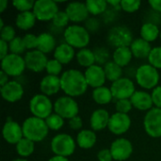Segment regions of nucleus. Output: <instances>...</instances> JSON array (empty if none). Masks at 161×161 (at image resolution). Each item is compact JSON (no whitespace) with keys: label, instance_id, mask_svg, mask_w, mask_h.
Returning a JSON list of instances; mask_svg holds the SVG:
<instances>
[{"label":"nucleus","instance_id":"obj_43","mask_svg":"<svg viewBox=\"0 0 161 161\" xmlns=\"http://www.w3.org/2000/svg\"><path fill=\"white\" fill-rule=\"evenodd\" d=\"M15 38V29L11 25H5L1 29V40L6 42H10Z\"/></svg>","mask_w":161,"mask_h":161},{"label":"nucleus","instance_id":"obj_19","mask_svg":"<svg viewBox=\"0 0 161 161\" xmlns=\"http://www.w3.org/2000/svg\"><path fill=\"white\" fill-rule=\"evenodd\" d=\"M0 91L3 99L9 103L19 101L24 95V88L17 81H8L6 85L1 87Z\"/></svg>","mask_w":161,"mask_h":161},{"label":"nucleus","instance_id":"obj_14","mask_svg":"<svg viewBox=\"0 0 161 161\" xmlns=\"http://www.w3.org/2000/svg\"><path fill=\"white\" fill-rule=\"evenodd\" d=\"M24 58L26 68L35 73H40L43 71L46 68L48 62L46 55L37 49L28 51Z\"/></svg>","mask_w":161,"mask_h":161},{"label":"nucleus","instance_id":"obj_54","mask_svg":"<svg viewBox=\"0 0 161 161\" xmlns=\"http://www.w3.org/2000/svg\"><path fill=\"white\" fill-rule=\"evenodd\" d=\"M8 7V1L7 0H1L0 1V12H4V10Z\"/></svg>","mask_w":161,"mask_h":161},{"label":"nucleus","instance_id":"obj_48","mask_svg":"<svg viewBox=\"0 0 161 161\" xmlns=\"http://www.w3.org/2000/svg\"><path fill=\"white\" fill-rule=\"evenodd\" d=\"M69 126L70 128L74 129V130H78L83 126V122L82 119L79 116H75L72 119L69 120Z\"/></svg>","mask_w":161,"mask_h":161},{"label":"nucleus","instance_id":"obj_25","mask_svg":"<svg viewBox=\"0 0 161 161\" xmlns=\"http://www.w3.org/2000/svg\"><path fill=\"white\" fill-rule=\"evenodd\" d=\"M96 135L93 131L89 129L81 130L76 137V143L82 149H90L96 143Z\"/></svg>","mask_w":161,"mask_h":161},{"label":"nucleus","instance_id":"obj_45","mask_svg":"<svg viewBox=\"0 0 161 161\" xmlns=\"http://www.w3.org/2000/svg\"><path fill=\"white\" fill-rule=\"evenodd\" d=\"M94 56H95V60L99 63H107V59L109 57L108 51L105 48H97L94 51Z\"/></svg>","mask_w":161,"mask_h":161},{"label":"nucleus","instance_id":"obj_29","mask_svg":"<svg viewBox=\"0 0 161 161\" xmlns=\"http://www.w3.org/2000/svg\"><path fill=\"white\" fill-rule=\"evenodd\" d=\"M158 35H160L159 28L154 23H145L141 27V38L148 42L156 41Z\"/></svg>","mask_w":161,"mask_h":161},{"label":"nucleus","instance_id":"obj_16","mask_svg":"<svg viewBox=\"0 0 161 161\" xmlns=\"http://www.w3.org/2000/svg\"><path fill=\"white\" fill-rule=\"evenodd\" d=\"M84 75H85L88 85L94 89L103 87L107 79L104 67H101L95 64L87 68Z\"/></svg>","mask_w":161,"mask_h":161},{"label":"nucleus","instance_id":"obj_4","mask_svg":"<svg viewBox=\"0 0 161 161\" xmlns=\"http://www.w3.org/2000/svg\"><path fill=\"white\" fill-rule=\"evenodd\" d=\"M137 83L143 89L151 90L158 87L159 82V73L158 69L150 64H143L136 71Z\"/></svg>","mask_w":161,"mask_h":161},{"label":"nucleus","instance_id":"obj_36","mask_svg":"<svg viewBox=\"0 0 161 161\" xmlns=\"http://www.w3.org/2000/svg\"><path fill=\"white\" fill-rule=\"evenodd\" d=\"M8 47H9V51L11 52V54H15V55H20L26 49L25 46L23 38L21 37H15L8 43Z\"/></svg>","mask_w":161,"mask_h":161},{"label":"nucleus","instance_id":"obj_55","mask_svg":"<svg viewBox=\"0 0 161 161\" xmlns=\"http://www.w3.org/2000/svg\"><path fill=\"white\" fill-rule=\"evenodd\" d=\"M4 26H5V25H4V22H3V19L1 18V19H0V30H1Z\"/></svg>","mask_w":161,"mask_h":161},{"label":"nucleus","instance_id":"obj_42","mask_svg":"<svg viewBox=\"0 0 161 161\" xmlns=\"http://www.w3.org/2000/svg\"><path fill=\"white\" fill-rule=\"evenodd\" d=\"M133 106L130 101V99H124V100H118L116 103V110L119 113L127 114L131 109Z\"/></svg>","mask_w":161,"mask_h":161},{"label":"nucleus","instance_id":"obj_30","mask_svg":"<svg viewBox=\"0 0 161 161\" xmlns=\"http://www.w3.org/2000/svg\"><path fill=\"white\" fill-rule=\"evenodd\" d=\"M92 98L95 101V103L99 105H107L111 102L113 96H112L110 89L103 86V87L96 88L93 90Z\"/></svg>","mask_w":161,"mask_h":161},{"label":"nucleus","instance_id":"obj_1","mask_svg":"<svg viewBox=\"0 0 161 161\" xmlns=\"http://www.w3.org/2000/svg\"><path fill=\"white\" fill-rule=\"evenodd\" d=\"M61 90L70 97H76L84 94L88 89L85 75L78 70L70 69L60 76Z\"/></svg>","mask_w":161,"mask_h":161},{"label":"nucleus","instance_id":"obj_23","mask_svg":"<svg viewBox=\"0 0 161 161\" xmlns=\"http://www.w3.org/2000/svg\"><path fill=\"white\" fill-rule=\"evenodd\" d=\"M130 49L135 58H148L153 48H151L150 42H146L145 40L142 38H139L133 41V42L130 45Z\"/></svg>","mask_w":161,"mask_h":161},{"label":"nucleus","instance_id":"obj_57","mask_svg":"<svg viewBox=\"0 0 161 161\" xmlns=\"http://www.w3.org/2000/svg\"><path fill=\"white\" fill-rule=\"evenodd\" d=\"M159 36H160V39H161V31H160V35H159Z\"/></svg>","mask_w":161,"mask_h":161},{"label":"nucleus","instance_id":"obj_11","mask_svg":"<svg viewBox=\"0 0 161 161\" xmlns=\"http://www.w3.org/2000/svg\"><path fill=\"white\" fill-rule=\"evenodd\" d=\"M146 133L152 138L161 137V108H154L150 109L143 120Z\"/></svg>","mask_w":161,"mask_h":161},{"label":"nucleus","instance_id":"obj_38","mask_svg":"<svg viewBox=\"0 0 161 161\" xmlns=\"http://www.w3.org/2000/svg\"><path fill=\"white\" fill-rule=\"evenodd\" d=\"M12 5L20 12H25L31 11V9L33 10L35 2L32 0H14L12 1Z\"/></svg>","mask_w":161,"mask_h":161},{"label":"nucleus","instance_id":"obj_18","mask_svg":"<svg viewBox=\"0 0 161 161\" xmlns=\"http://www.w3.org/2000/svg\"><path fill=\"white\" fill-rule=\"evenodd\" d=\"M3 138L9 144H17L23 138V128L14 121H7L3 126Z\"/></svg>","mask_w":161,"mask_h":161},{"label":"nucleus","instance_id":"obj_27","mask_svg":"<svg viewBox=\"0 0 161 161\" xmlns=\"http://www.w3.org/2000/svg\"><path fill=\"white\" fill-rule=\"evenodd\" d=\"M37 18L33 11L20 12L15 20V24L18 28L22 30H27L34 26Z\"/></svg>","mask_w":161,"mask_h":161},{"label":"nucleus","instance_id":"obj_8","mask_svg":"<svg viewBox=\"0 0 161 161\" xmlns=\"http://www.w3.org/2000/svg\"><path fill=\"white\" fill-rule=\"evenodd\" d=\"M55 113L62 117L63 119H72L77 116L79 111L76 101L70 96H61L58 98L54 104Z\"/></svg>","mask_w":161,"mask_h":161},{"label":"nucleus","instance_id":"obj_41","mask_svg":"<svg viewBox=\"0 0 161 161\" xmlns=\"http://www.w3.org/2000/svg\"><path fill=\"white\" fill-rule=\"evenodd\" d=\"M70 19L67 15V13L65 11H58L56 16L54 17V19L52 20L53 25L57 27H63L66 26L69 23Z\"/></svg>","mask_w":161,"mask_h":161},{"label":"nucleus","instance_id":"obj_32","mask_svg":"<svg viewBox=\"0 0 161 161\" xmlns=\"http://www.w3.org/2000/svg\"><path fill=\"white\" fill-rule=\"evenodd\" d=\"M76 59H77V62L81 66L87 67V68L94 65V62L96 61L94 52H92V50H90L88 48L80 49L76 53Z\"/></svg>","mask_w":161,"mask_h":161},{"label":"nucleus","instance_id":"obj_33","mask_svg":"<svg viewBox=\"0 0 161 161\" xmlns=\"http://www.w3.org/2000/svg\"><path fill=\"white\" fill-rule=\"evenodd\" d=\"M35 149L34 142L28 139L23 138L17 144H16V151L17 154L22 158H27L33 154Z\"/></svg>","mask_w":161,"mask_h":161},{"label":"nucleus","instance_id":"obj_53","mask_svg":"<svg viewBox=\"0 0 161 161\" xmlns=\"http://www.w3.org/2000/svg\"><path fill=\"white\" fill-rule=\"evenodd\" d=\"M48 161H69L67 158L64 157H59V156H55L53 158H51Z\"/></svg>","mask_w":161,"mask_h":161},{"label":"nucleus","instance_id":"obj_10","mask_svg":"<svg viewBox=\"0 0 161 161\" xmlns=\"http://www.w3.org/2000/svg\"><path fill=\"white\" fill-rule=\"evenodd\" d=\"M32 11L39 21L45 22L53 20L59 10L58 4L53 0H38L35 1Z\"/></svg>","mask_w":161,"mask_h":161},{"label":"nucleus","instance_id":"obj_2","mask_svg":"<svg viewBox=\"0 0 161 161\" xmlns=\"http://www.w3.org/2000/svg\"><path fill=\"white\" fill-rule=\"evenodd\" d=\"M22 128L24 138L28 139L33 142H39L44 140L49 130L45 120L40 119L35 116L25 119Z\"/></svg>","mask_w":161,"mask_h":161},{"label":"nucleus","instance_id":"obj_34","mask_svg":"<svg viewBox=\"0 0 161 161\" xmlns=\"http://www.w3.org/2000/svg\"><path fill=\"white\" fill-rule=\"evenodd\" d=\"M86 6L91 14L98 15L106 11L108 3L104 0H88L86 2Z\"/></svg>","mask_w":161,"mask_h":161},{"label":"nucleus","instance_id":"obj_28","mask_svg":"<svg viewBox=\"0 0 161 161\" xmlns=\"http://www.w3.org/2000/svg\"><path fill=\"white\" fill-rule=\"evenodd\" d=\"M133 57L132 51L129 47L116 48L113 53V61L121 67H125L129 64Z\"/></svg>","mask_w":161,"mask_h":161},{"label":"nucleus","instance_id":"obj_7","mask_svg":"<svg viewBox=\"0 0 161 161\" xmlns=\"http://www.w3.org/2000/svg\"><path fill=\"white\" fill-rule=\"evenodd\" d=\"M108 42L116 47H129L131 43L133 42V35L129 28L126 26L119 25L112 27L108 35Z\"/></svg>","mask_w":161,"mask_h":161},{"label":"nucleus","instance_id":"obj_15","mask_svg":"<svg viewBox=\"0 0 161 161\" xmlns=\"http://www.w3.org/2000/svg\"><path fill=\"white\" fill-rule=\"evenodd\" d=\"M131 125V119L127 114L116 112L110 116L108 129L114 135H122L128 131Z\"/></svg>","mask_w":161,"mask_h":161},{"label":"nucleus","instance_id":"obj_49","mask_svg":"<svg viewBox=\"0 0 161 161\" xmlns=\"http://www.w3.org/2000/svg\"><path fill=\"white\" fill-rule=\"evenodd\" d=\"M0 49H1V53H0V58L3 59L5 57H7L8 54V50L9 49L8 45V42H4L1 40L0 42Z\"/></svg>","mask_w":161,"mask_h":161},{"label":"nucleus","instance_id":"obj_50","mask_svg":"<svg viewBox=\"0 0 161 161\" xmlns=\"http://www.w3.org/2000/svg\"><path fill=\"white\" fill-rule=\"evenodd\" d=\"M148 3L154 10L161 12V0H150Z\"/></svg>","mask_w":161,"mask_h":161},{"label":"nucleus","instance_id":"obj_51","mask_svg":"<svg viewBox=\"0 0 161 161\" xmlns=\"http://www.w3.org/2000/svg\"><path fill=\"white\" fill-rule=\"evenodd\" d=\"M8 75L6 73H4L3 71L0 72V85H1V87H3L4 85H6L8 82Z\"/></svg>","mask_w":161,"mask_h":161},{"label":"nucleus","instance_id":"obj_31","mask_svg":"<svg viewBox=\"0 0 161 161\" xmlns=\"http://www.w3.org/2000/svg\"><path fill=\"white\" fill-rule=\"evenodd\" d=\"M104 71H105L107 79H108L112 83L122 78L123 69L114 61H108L104 66Z\"/></svg>","mask_w":161,"mask_h":161},{"label":"nucleus","instance_id":"obj_5","mask_svg":"<svg viewBox=\"0 0 161 161\" xmlns=\"http://www.w3.org/2000/svg\"><path fill=\"white\" fill-rule=\"evenodd\" d=\"M51 150L56 156L67 158L74 154L75 142L68 134H58L51 142Z\"/></svg>","mask_w":161,"mask_h":161},{"label":"nucleus","instance_id":"obj_20","mask_svg":"<svg viewBox=\"0 0 161 161\" xmlns=\"http://www.w3.org/2000/svg\"><path fill=\"white\" fill-rule=\"evenodd\" d=\"M130 101L132 106L139 110H150L154 105L152 95L143 91H136L131 96Z\"/></svg>","mask_w":161,"mask_h":161},{"label":"nucleus","instance_id":"obj_6","mask_svg":"<svg viewBox=\"0 0 161 161\" xmlns=\"http://www.w3.org/2000/svg\"><path fill=\"white\" fill-rule=\"evenodd\" d=\"M53 104L51 100L44 94L34 95L29 102V109L33 116L45 120L52 114Z\"/></svg>","mask_w":161,"mask_h":161},{"label":"nucleus","instance_id":"obj_52","mask_svg":"<svg viewBox=\"0 0 161 161\" xmlns=\"http://www.w3.org/2000/svg\"><path fill=\"white\" fill-rule=\"evenodd\" d=\"M107 3H108V5H110V6H112L113 8H121V1H119V0H109V1H107Z\"/></svg>","mask_w":161,"mask_h":161},{"label":"nucleus","instance_id":"obj_9","mask_svg":"<svg viewBox=\"0 0 161 161\" xmlns=\"http://www.w3.org/2000/svg\"><path fill=\"white\" fill-rule=\"evenodd\" d=\"M1 68L2 71L9 76H19L24 73L26 66L25 58L20 55L10 53L1 59Z\"/></svg>","mask_w":161,"mask_h":161},{"label":"nucleus","instance_id":"obj_37","mask_svg":"<svg viewBox=\"0 0 161 161\" xmlns=\"http://www.w3.org/2000/svg\"><path fill=\"white\" fill-rule=\"evenodd\" d=\"M148 61L150 65H152L156 69H161V46L152 49L148 57Z\"/></svg>","mask_w":161,"mask_h":161},{"label":"nucleus","instance_id":"obj_56","mask_svg":"<svg viewBox=\"0 0 161 161\" xmlns=\"http://www.w3.org/2000/svg\"><path fill=\"white\" fill-rule=\"evenodd\" d=\"M12 161H27L26 159H24V158H17V159H14Z\"/></svg>","mask_w":161,"mask_h":161},{"label":"nucleus","instance_id":"obj_17","mask_svg":"<svg viewBox=\"0 0 161 161\" xmlns=\"http://www.w3.org/2000/svg\"><path fill=\"white\" fill-rule=\"evenodd\" d=\"M65 12L67 13L70 21L74 23H80L85 21L90 14L86 3H82V2L69 3L65 8Z\"/></svg>","mask_w":161,"mask_h":161},{"label":"nucleus","instance_id":"obj_21","mask_svg":"<svg viewBox=\"0 0 161 161\" xmlns=\"http://www.w3.org/2000/svg\"><path fill=\"white\" fill-rule=\"evenodd\" d=\"M40 89H41L42 94H44L46 96L56 94L61 89L60 78L56 75H48L42 79V81L40 83Z\"/></svg>","mask_w":161,"mask_h":161},{"label":"nucleus","instance_id":"obj_40","mask_svg":"<svg viewBox=\"0 0 161 161\" xmlns=\"http://www.w3.org/2000/svg\"><path fill=\"white\" fill-rule=\"evenodd\" d=\"M142 2L140 0H122L121 8L126 12H134L140 8Z\"/></svg>","mask_w":161,"mask_h":161},{"label":"nucleus","instance_id":"obj_46","mask_svg":"<svg viewBox=\"0 0 161 161\" xmlns=\"http://www.w3.org/2000/svg\"><path fill=\"white\" fill-rule=\"evenodd\" d=\"M152 99L156 108H161V86L156 87L152 92Z\"/></svg>","mask_w":161,"mask_h":161},{"label":"nucleus","instance_id":"obj_13","mask_svg":"<svg viewBox=\"0 0 161 161\" xmlns=\"http://www.w3.org/2000/svg\"><path fill=\"white\" fill-rule=\"evenodd\" d=\"M110 152L114 160L125 161L128 159L132 155L133 146L128 140L120 138L111 143Z\"/></svg>","mask_w":161,"mask_h":161},{"label":"nucleus","instance_id":"obj_39","mask_svg":"<svg viewBox=\"0 0 161 161\" xmlns=\"http://www.w3.org/2000/svg\"><path fill=\"white\" fill-rule=\"evenodd\" d=\"M45 70L48 73V75L58 76L60 74L61 70H62V64L59 61H58L57 59H55V58L54 59H49L48 62H47Z\"/></svg>","mask_w":161,"mask_h":161},{"label":"nucleus","instance_id":"obj_12","mask_svg":"<svg viewBox=\"0 0 161 161\" xmlns=\"http://www.w3.org/2000/svg\"><path fill=\"white\" fill-rule=\"evenodd\" d=\"M110 91L113 98L118 100L129 99L136 92L135 84L127 77H122L119 80L113 82L110 87Z\"/></svg>","mask_w":161,"mask_h":161},{"label":"nucleus","instance_id":"obj_3","mask_svg":"<svg viewBox=\"0 0 161 161\" xmlns=\"http://www.w3.org/2000/svg\"><path fill=\"white\" fill-rule=\"evenodd\" d=\"M64 39L66 43L74 48L83 49L90 43V33L88 29L78 25H69L64 30Z\"/></svg>","mask_w":161,"mask_h":161},{"label":"nucleus","instance_id":"obj_35","mask_svg":"<svg viewBox=\"0 0 161 161\" xmlns=\"http://www.w3.org/2000/svg\"><path fill=\"white\" fill-rule=\"evenodd\" d=\"M45 123H46L48 128L52 129V130H58L64 125L63 118L60 117L59 115H58L57 113H52L49 117H47L45 119Z\"/></svg>","mask_w":161,"mask_h":161},{"label":"nucleus","instance_id":"obj_44","mask_svg":"<svg viewBox=\"0 0 161 161\" xmlns=\"http://www.w3.org/2000/svg\"><path fill=\"white\" fill-rule=\"evenodd\" d=\"M23 41L26 49H34L37 48L38 45V37L34 34H25L23 37Z\"/></svg>","mask_w":161,"mask_h":161},{"label":"nucleus","instance_id":"obj_47","mask_svg":"<svg viewBox=\"0 0 161 161\" xmlns=\"http://www.w3.org/2000/svg\"><path fill=\"white\" fill-rule=\"evenodd\" d=\"M97 158L99 161H112L113 158L110 149H102L101 151H99Z\"/></svg>","mask_w":161,"mask_h":161},{"label":"nucleus","instance_id":"obj_22","mask_svg":"<svg viewBox=\"0 0 161 161\" xmlns=\"http://www.w3.org/2000/svg\"><path fill=\"white\" fill-rule=\"evenodd\" d=\"M110 116L104 108L96 109L92 112L90 120L91 127L95 131H101L108 125Z\"/></svg>","mask_w":161,"mask_h":161},{"label":"nucleus","instance_id":"obj_24","mask_svg":"<svg viewBox=\"0 0 161 161\" xmlns=\"http://www.w3.org/2000/svg\"><path fill=\"white\" fill-rule=\"evenodd\" d=\"M54 57L61 64H68L75 58V49L68 43H61L56 47Z\"/></svg>","mask_w":161,"mask_h":161},{"label":"nucleus","instance_id":"obj_26","mask_svg":"<svg viewBox=\"0 0 161 161\" xmlns=\"http://www.w3.org/2000/svg\"><path fill=\"white\" fill-rule=\"evenodd\" d=\"M56 49V40L50 33H42L38 36V45L37 50L42 52L43 54L51 53Z\"/></svg>","mask_w":161,"mask_h":161}]
</instances>
